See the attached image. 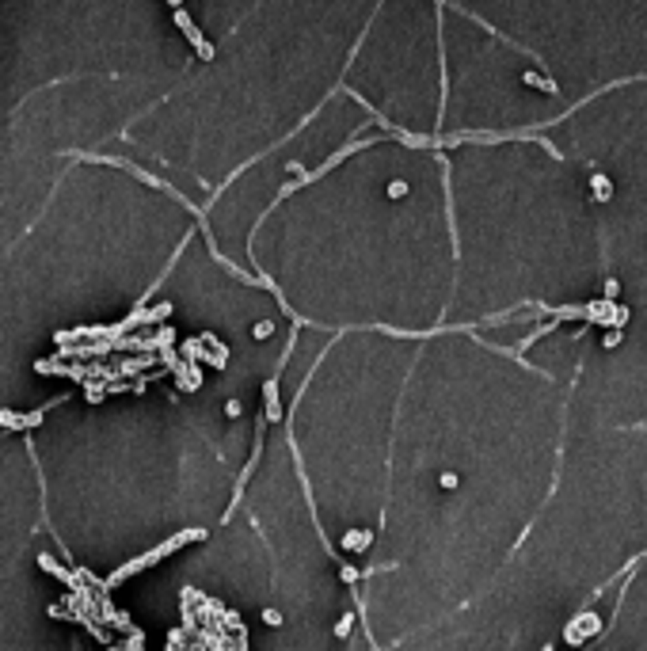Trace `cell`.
<instances>
[{
	"mask_svg": "<svg viewBox=\"0 0 647 651\" xmlns=\"http://www.w3.org/2000/svg\"><path fill=\"white\" fill-rule=\"evenodd\" d=\"M0 423H4V430H19V415L12 412V408H4V412H0Z\"/></svg>",
	"mask_w": 647,
	"mask_h": 651,
	"instance_id": "10",
	"label": "cell"
},
{
	"mask_svg": "<svg viewBox=\"0 0 647 651\" xmlns=\"http://www.w3.org/2000/svg\"><path fill=\"white\" fill-rule=\"evenodd\" d=\"M172 16H175V23L183 27V34H187V38H190V46H195L198 54H202V61H213V58H217V49H213V42L206 38L202 31H198V23H195V19L187 16V8H179V4H172Z\"/></svg>",
	"mask_w": 647,
	"mask_h": 651,
	"instance_id": "1",
	"label": "cell"
},
{
	"mask_svg": "<svg viewBox=\"0 0 647 651\" xmlns=\"http://www.w3.org/2000/svg\"><path fill=\"white\" fill-rule=\"evenodd\" d=\"M183 640H187V636H183V628H172V632H168L164 651H183Z\"/></svg>",
	"mask_w": 647,
	"mask_h": 651,
	"instance_id": "8",
	"label": "cell"
},
{
	"mask_svg": "<svg viewBox=\"0 0 647 651\" xmlns=\"http://www.w3.org/2000/svg\"><path fill=\"white\" fill-rule=\"evenodd\" d=\"M438 484H442V487H457V472H442V476H438Z\"/></svg>",
	"mask_w": 647,
	"mask_h": 651,
	"instance_id": "13",
	"label": "cell"
},
{
	"mask_svg": "<svg viewBox=\"0 0 647 651\" xmlns=\"http://www.w3.org/2000/svg\"><path fill=\"white\" fill-rule=\"evenodd\" d=\"M369 544H373V529H351V533H343V549H351V553H366Z\"/></svg>",
	"mask_w": 647,
	"mask_h": 651,
	"instance_id": "3",
	"label": "cell"
},
{
	"mask_svg": "<svg viewBox=\"0 0 647 651\" xmlns=\"http://www.w3.org/2000/svg\"><path fill=\"white\" fill-rule=\"evenodd\" d=\"M388 195H393V198H404V195H408V183H404V179H393V183H388Z\"/></svg>",
	"mask_w": 647,
	"mask_h": 651,
	"instance_id": "12",
	"label": "cell"
},
{
	"mask_svg": "<svg viewBox=\"0 0 647 651\" xmlns=\"http://www.w3.org/2000/svg\"><path fill=\"white\" fill-rule=\"evenodd\" d=\"M522 80H525V84H537V88H541V91H549V96H560L556 80H549V76H537V73H533V69H529V73L522 76Z\"/></svg>",
	"mask_w": 647,
	"mask_h": 651,
	"instance_id": "4",
	"label": "cell"
},
{
	"mask_svg": "<svg viewBox=\"0 0 647 651\" xmlns=\"http://www.w3.org/2000/svg\"><path fill=\"white\" fill-rule=\"evenodd\" d=\"M126 651H145V632H133V636H126Z\"/></svg>",
	"mask_w": 647,
	"mask_h": 651,
	"instance_id": "11",
	"label": "cell"
},
{
	"mask_svg": "<svg viewBox=\"0 0 647 651\" xmlns=\"http://www.w3.org/2000/svg\"><path fill=\"white\" fill-rule=\"evenodd\" d=\"M351 628H354V610H347L343 617L336 621V636H339V640H347V636H351Z\"/></svg>",
	"mask_w": 647,
	"mask_h": 651,
	"instance_id": "6",
	"label": "cell"
},
{
	"mask_svg": "<svg viewBox=\"0 0 647 651\" xmlns=\"http://www.w3.org/2000/svg\"><path fill=\"white\" fill-rule=\"evenodd\" d=\"M252 335L259 339V343H263V339H271V335H274V320H259V324L252 328Z\"/></svg>",
	"mask_w": 647,
	"mask_h": 651,
	"instance_id": "7",
	"label": "cell"
},
{
	"mask_svg": "<svg viewBox=\"0 0 647 651\" xmlns=\"http://www.w3.org/2000/svg\"><path fill=\"white\" fill-rule=\"evenodd\" d=\"M339 575H343V583H351V586H354L362 575H366V571H358V568H351V564H343V568H339Z\"/></svg>",
	"mask_w": 647,
	"mask_h": 651,
	"instance_id": "9",
	"label": "cell"
},
{
	"mask_svg": "<svg viewBox=\"0 0 647 651\" xmlns=\"http://www.w3.org/2000/svg\"><path fill=\"white\" fill-rule=\"evenodd\" d=\"M263 617H267V625H282V613L278 610H263Z\"/></svg>",
	"mask_w": 647,
	"mask_h": 651,
	"instance_id": "14",
	"label": "cell"
},
{
	"mask_svg": "<svg viewBox=\"0 0 647 651\" xmlns=\"http://www.w3.org/2000/svg\"><path fill=\"white\" fill-rule=\"evenodd\" d=\"M168 316H172V301H160V305H153L149 309V320L153 324H160V328H164V320Z\"/></svg>",
	"mask_w": 647,
	"mask_h": 651,
	"instance_id": "5",
	"label": "cell"
},
{
	"mask_svg": "<svg viewBox=\"0 0 647 651\" xmlns=\"http://www.w3.org/2000/svg\"><path fill=\"white\" fill-rule=\"evenodd\" d=\"M107 651H126V648H118V643H111V648H107Z\"/></svg>",
	"mask_w": 647,
	"mask_h": 651,
	"instance_id": "16",
	"label": "cell"
},
{
	"mask_svg": "<svg viewBox=\"0 0 647 651\" xmlns=\"http://www.w3.org/2000/svg\"><path fill=\"white\" fill-rule=\"evenodd\" d=\"M225 415H229V419H237V415H240V400H229V404H225Z\"/></svg>",
	"mask_w": 647,
	"mask_h": 651,
	"instance_id": "15",
	"label": "cell"
},
{
	"mask_svg": "<svg viewBox=\"0 0 647 651\" xmlns=\"http://www.w3.org/2000/svg\"><path fill=\"white\" fill-rule=\"evenodd\" d=\"M598 628H602L598 613H590V610H582L579 617H575L571 625L564 628V640H567V643H582V640H586L590 632H598Z\"/></svg>",
	"mask_w": 647,
	"mask_h": 651,
	"instance_id": "2",
	"label": "cell"
},
{
	"mask_svg": "<svg viewBox=\"0 0 647 651\" xmlns=\"http://www.w3.org/2000/svg\"><path fill=\"white\" fill-rule=\"evenodd\" d=\"M545 651H552V643H545Z\"/></svg>",
	"mask_w": 647,
	"mask_h": 651,
	"instance_id": "17",
	"label": "cell"
}]
</instances>
